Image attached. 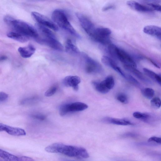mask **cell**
<instances>
[{
	"instance_id": "obj_1",
	"label": "cell",
	"mask_w": 161,
	"mask_h": 161,
	"mask_svg": "<svg viewBox=\"0 0 161 161\" xmlns=\"http://www.w3.org/2000/svg\"><path fill=\"white\" fill-rule=\"evenodd\" d=\"M46 151L50 153H60L70 157L87 158L89 155L84 147L66 145L61 143H54L45 148Z\"/></svg>"
},
{
	"instance_id": "obj_2",
	"label": "cell",
	"mask_w": 161,
	"mask_h": 161,
	"mask_svg": "<svg viewBox=\"0 0 161 161\" xmlns=\"http://www.w3.org/2000/svg\"><path fill=\"white\" fill-rule=\"evenodd\" d=\"M4 20L14 31L36 39L38 37L39 34L37 29L28 23L15 19L9 16H6Z\"/></svg>"
},
{
	"instance_id": "obj_3",
	"label": "cell",
	"mask_w": 161,
	"mask_h": 161,
	"mask_svg": "<svg viewBox=\"0 0 161 161\" xmlns=\"http://www.w3.org/2000/svg\"><path fill=\"white\" fill-rule=\"evenodd\" d=\"M52 17L53 21L58 26L66 30L73 36L80 37V35L69 22L64 11L59 9H56L53 12Z\"/></svg>"
},
{
	"instance_id": "obj_4",
	"label": "cell",
	"mask_w": 161,
	"mask_h": 161,
	"mask_svg": "<svg viewBox=\"0 0 161 161\" xmlns=\"http://www.w3.org/2000/svg\"><path fill=\"white\" fill-rule=\"evenodd\" d=\"M108 51L110 55L119 60L124 65L136 68V64L133 58L125 50L114 44H110L108 47Z\"/></svg>"
},
{
	"instance_id": "obj_5",
	"label": "cell",
	"mask_w": 161,
	"mask_h": 161,
	"mask_svg": "<svg viewBox=\"0 0 161 161\" xmlns=\"http://www.w3.org/2000/svg\"><path fill=\"white\" fill-rule=\"evenodd\" d=\"M111 30L105 27L95 28L90 37L94 41L103 45L109 44Z\"/></svg>"
},
{
	"instance_id": "obj_6",
	"label": "cell",
	"mask_w": 161,
	"mask_h": 161,
	"mask_svg": "<svg viewBox=\"0 0 161 161\" xmlns=\"http://www.w3.org/2000/svg\"><path fill=\"white\" fill-rule=\"evenodd\" d=\"M39 43L46 45L58 51H62L63 47L57 40L53 33L42 36L36 39Z\"/></svg>"
},
{
	"instance_id": "obj_7",
	"label": "cell",
	"mask_w": 161,
	"mask_h": 161,
	"mask_svg": "<svg viewBox=\"0 0 161 161\" xmlns=\"http://www.w3.org/2000/svg\"><path fill=\"white\" fill-rule=\"evenodd\" d=\"M88 108L86 103L80 102H75L65 104L60 107L59 109L60 115L64 116L69 113L81 111Z\"/></svg>"
},
{
	"instance_id": "obj_8",
	"label": "cell",
	"mask_w": 161,
	"mask_h": 161,
	"mask_svg": "<svg viewBox=\"0 0 161 161\" xmlns=\"http://www.w3.org/2000/svg\"><path fill=\"white\" fill-rule=\"evenodd\" d=\"M84 68L86 72L89 74H96L103 71L101 65L97 61L86 54L83 55Z\"/></svg>"
},
{
	"instance_id": "obj_9",
	"label": "cell",
	"mask_w": 161,
	"mask_h": 161,
	"mask_svg": "<svg viewBox=\"0 0 161 161\" xmlns=\"http://www.w3.org/2000/svg\"><path fill=\"white\" fill-rule=\"evenodd\" d=\"M31 15L37 24L55 31L58 30V27L56 24L46 16L36 12H32Z\"/></svg>"
},
{
	"instance_id": "obj_10",
	"label": "cell",
	"mask_w": 161,
	"mask_h": 161,
	"mask_svg": "<svg viewBox=\"0 0 161 161\" xmlns=\"http://www.w3.org/2000/svg\"><path fill=\"white\" fill-rule=\"evenodd\" d=\"M76 16L83 29L90 36L95 28L93 23L88 18L82 14L77 13Z\"/></svg>"
},
{
	"instance_id": "obj_11",
	"label": "cell",
	"mask_w": 161,
	"mask_h": 161,
	"mask_svg": "<svg viewBox=\"0 0 161 161\" xmlns=\"http://www.w3.org/2000/svg\"><path fill=\"white\" fill-rule=\"evenodd\" d=\"M0 157L4 161H35L32 158L26 156H17L0 149Z\"/></svg>"
},
{
	"instance_id": "obj_12",
	"label": "cell",
	"mask_w": 161,
	"mask_h": 161,
	"mask_svg": "<svg viewBox=\"0 0 161 161\" xmlns=\"http://www.w3.org/2000/svg\"><path fill=\"white\" fill-rule=\"evenodd\" d=\"M3 131H6L8 134L14 136H23L26 134L25 131L22 129L0 123V132Z\"/></svg>"
},
{
	"instance_id": "obj_13",
	"label": "cell",
	"mask_w": 161,
	"mask_h": 161,
	"mask_svg": "<svg viewBox=\"0 0 161 161\" xmlns=\"http://www.w3.org/2000/svg\"><path fill=\"white\" fill-rule=\"evenodd\" d=\"M81 82L80 78L76 75H69L65 77L63 80V84L66 87H72L75 91L79 89V84Z\"/></svg>"
},
{
	"instance_id": "obj_14",
	"label": "cell",
	"mask_w": 161,
	"mask_h": 161,
	"mask_svg": "<svg viewBox=\"0 0 161 161\" xmlns=\"http://www.w3.org/2000/svg\"><path fill=\"white\" fill-rule=\"evenodd\" d=\"M101 61L104 64L114 69L121 76L123 75L124 72L118 66L115 61L112 58L106 56H103L102 57Z\"/></svg>"
},
{
	"instance_id": "obj_15",
	"label": "cell",
	"mask_w": 161,
	"mask_h": 161,
	"mask_svg": "<svg viewBox=\"0 0 161 161\" xmlns=\"http://www.w3.org/2000/svg\"><path fill=\"white\" fill-rule=\"evenodd\" d=\"M127 4L133 9L138 12H147L154 10L149 6L142 4L134 1H128L127 2Z\"/></svg>"
},
{
	"instance_id": "obj_16",
	"label": "cell",
	"mask_w": 161,
	"mask_h": 161,
	"mask_svg": "<svg viewBox=\"0 0 161 161\" xmlns=\"http://www.w3.org/2000/svg\"><path fill=\"white\" fill-rule=\"evenodd\" d=\"M143 31L145 33L155 36L161 40L160 27L154 25H148L144 27Z\"/></svg>"
},
{
	"instance_id": "obj_17",
	"label": "cell",
	"mask_w": 161,
	"mask_h": 161,
	"mask_svg": "<svg viewBox=\"0 0 161 161\" xmlns=\"http://www.w3.org/2000/svg\"><path fill=\"white\" fill-rule=\"evenodd\" d=\"M103 122L118 125H134V124L129 120L125 119H118L106 117L102 119Z\"/></svg>"
},
{
	"instance_id": "obj_18",
	"label": "cell",
	"mask_w": 161,
	"mask_h": 161,
	"mask_svg": "<svg viewBox=\"0 0 161 161\" xmlns=\"http://www.w3.org/2000/svg\"><path fill=\"white\" fill-rule=\"evenodd\" d=\"M124 66L126 70L132 73L144 83L147 84H152L151 81L136 68L126 65H124Z\"/></svg>"
},
{
	"instance_id": "obj_19",
	"label": "cell",
	"mask_w": 161,
	"mask_h": 161,
	"mask_svg": "<svg viewBox=\"0 0 161 161\" xmlns=\"http://www.w3.org/2000/svg\"><path fill=\"white\" fill-rule=\"evenodd\" d=\"M18 51L22 57L25 58L30 57L36 51L35 47L31 44L27 46L19 47Z\"/></svg>"
},
{
	"instance_id": "obj_20",
	"label": "cell",
	"mask_w": 161,
	"mask_h": 161,
	"mask_svg": "<svg viewBox=\"0 0 161 161\" xmlns=\"http://www.w3.org/2000/svg\"><path fill=\"white\" fill-rule=\"evenodd\" d=\"M7 36L9 38L21 42H27L30 38L26 36L14 31L8 32Z\"/></svg>"
},
{
	"instance_id": "obj_21",
	"label": "cell",
	"mask_w": 161,
	"mask_h": 161,
	"mask_svg": "<svg viewBox=\"0 0 161 161\" xmlns=\"http://www.w3.org/2000/svg\"><path fill=\"white\" fill-rule=\"evenodd\" d=\"M92 84L95 90L100 93L106 94L110 90L107 87L103 80L101 81L94 80L92 82Z\"/></svg>"
},
{
	"instance_id": "obj_22",
	"label": "cell",
	"mask_w": 161,
	"mask_h": 161,
	"mask_svg": "<svg viewBox=\"0 0 161 161\" xmlns=\"http://www.w3.org/2000/svg\"><path fill=\"white\" fill-rule=\"evenodd\" d=\"M65 47L66 52L72 54H77L80 52L77 47L69 39L67 40L65 44Z\"/></svg>"
},
{
	"instance_id": "obj_23",
	"label": "cell",
	"mask_w": 161,
	"mask_h": 161,
	"mask_svg": "<svg viewBox=\"0 0 161 161\" xmlns=\"http://www.w3.org/2000/svg\"><path fill=\"white\" fill-rule=\"evenodd\" d=\"M133 117L137 119H141L143 121L148 123L153 120V116L147 113H143L139 112H135L133 114Z\"/></svg>"
},
{
	"instance_id": "obj_24",
	"label": "cell",
	"mask_w": 161,
	"mask_h": 161,
	"mask_svg": "<svg viewBox=\"0 0 161 161\" xmlns=\"http://www.w3.org/2000/svg\"><path fill=\"white\" fill-rule=\"evenodd\" d=\"M143 70L146 75L156 82L161 86V77L160 74H157L153 71L146 68H144Z\"/></svg>"
},
{
	"instance_id": "obj_25",
	"label": "cell",
	"mask_w": 161,
	"mask_h": 161,
	"mask_svg": "<svg viewBox=\"0 0 161 161\" xmlns=\"http://www.w3.org/2000/svg\"><path fill=\"white\" fill-rule=\"evenodd\" d=\"M38 100V97L36 96L28 97L21 100L20 102V104L25 106L31 105L35 103Z\"/></svg>"
},
{
	"instance_id": "obj_26",
	"label": "cell",
	"mask_w": 161,
	"mask_h": 161,
	"mask_svg": "<svg viewBox=\"0 0 161 161\" xmlns=\"http://www.w3.org/2000/svg\"><path fill=\"white\" fill-rule=\"evenodd\" d=\"M142 92L144 97L149 99L153 98L155 94L154 90L150 88H146L142 89Z\"/></svg>"
},
{
	"instance_id": "obj_27",
	"label": "cell",
	"mask_w": 161,
	"mask_h": 161,
	"mask_svg": "<svg viewBox=\"0 0 161 161\" xmlns=\"http://www.w3.org/2000/svg\"><path fill=\"white\" fill-rule=\"evenodd\" d=\"M103 81L109 90L114 87L115 84V81L113 76L111 75L108 76Z\"/></svg>"
},
{
	"instance_id": "obj_28",
	"label": "cell",
	"mask_w": 161,
	"mask_h": 161,
	"mask_svg": "<svg viewBox=\"0 0 161 161\" xmlns=\"http://www.w3.org/2000/svg\"><path fill=\"white\" fill-rule=\"evenodd\" d=\"M125 79L135 86L139 88L141 87L140 83L131 75L126 74Z\"/></svg>"
},
{
	"instance_id": "obj_29",
	"label": "cell",
	"mask_w": 161,
	"mask_h": 161,
	"mask_svg": "<svg viewBox=\"0 0 161 161\" xmlns=\"http://www.w3.org/2000/svg\"><path fill=\"white\" fill-rule=\"evenodd\" d=\"M58 89L57 85H53L46 92L45 95L46 97H50L53 96L56 92Z\"/></svg>"
},
{
	"instance_id": "obj_30",
	"label": "cell",
	"mask_w": 161,
	"mask_h": 161,
	"mask_svg": "<svg viewBox=\"0 0 161 161\" xmlns=\"http://www.w3.org/2000/svg\"><path fill=\"white\" fill-rule=\"evenodd\" d=\"M151 106L154 108L158 109L160 108L161 102L160 98L155 97L152 99L150 101Z\"/></svg>"
},
{
	"instance_id": "obj_31",
	"label": "cell",
	"mask_w": 161,
	"mask_h": 161,
	"mask_svg": "<svg viewBox=\"0 0 161 161\" xmlns=\"http://www.w3.org/2000/svg\"><path fill=\"white\" fill-rule=\"evenodd\" d=\"M116 99L123 103L126 104L128 102L127 96L123 93H120L118 94L116 96Z\"/></svg>"
},
{
	"instance_id": "obj_32",
	"label": "cell",
	"mask_w": 161,
	"mask_h": 161,
	"mask_svg": "<svg viewBox=\"0 0 161 161\" xmlns=\"http://www.w3.org/2000/svg\"><path fill=\"white\" fill-rule=\"evenodd\" d=\"M147 4L153 10H155L158 11H161V6L158 4L153 2L148 3Z\"/></svg>"
},
{
	"instance_id": "obj_33",
	"label": "cell",
	"mask_w": 161,
	"mask_h": 161,
	"mask_svg": "<svg viewBox=\"0 0 161 161\" xmlns=\"http://www.w3.org/2000/svg\"><path fill=\"white\" fill-rule=\"evenodd\" d=\"M147 141L149 142H154L160 144H161V138L153 136L149 138Z\"/></svg>"
},
{
	"instance_id": "obj_34",
	"label": "cell",
	"mask_w": 161,
	"mask_h": 161,
	"mask_svg": "<svg viewBox=\"0 0 161 161\" xmlns=\"http://www.w3.org/2000/svg\"><path fill=\"white\" fill-rule=\"evenodd\" d=\"M31 116L35 119L41 121L44 120L46 118V116L45 115L39 114H31Z\"/></svg>"
},
{
	"instance_id": "obj_35",
	"label": "cell",
	"mask_w": 161,
	"mask_h": 161,
	"mask_svg": "<svg viewBox=\"0 0 161 161\" xmlns=\"http://www.w3.org/2000/svg\"><path fill=\"white\" fill-rule=\"evenodd\" d=\"M8 95L6 93L3 92H0V102L6 101L8 98Z\"/></svg>"
},
{
	"instance_id": "obj_36",
	"label": "cell",
	"mask_w": 161,
	"mask_h": 161,
	"mask_svg": "<svg viewBox=\"0 0 161 161\" xmlns=\"http://www.w3.org/2000/svg\"><path fill=\"white\" fill-rule=\"evenodd\" d=\"M122 136L125 137L135 138L137 137L138 136V135L135 133L128 132L123 134Z\"/></svg>"
},
{
	"instance_id": "obj_37",
	"label": "cell",
	"mask_w": 161,
	"mask_h": 161,
	"mask_svg": "<svg viewBox=\"0 0 161 161\" xmlns=\"http://www.w3.org/2000/svg\"><path fill=\"white\" fill-rule=\"evenodd\" d=\"M114 7V6L113 5L109 4L107 5L103 8L102 10L103 11H106L113 9Z\"/></svg>"
},
{
	"instance_id": "obj_38",
	"label": "cell",
	"mask_w": 161,
	"mask_h": 161,
	"mask_svg": "<svg viewBox=\"0 0 161 161\" xmlns=\"http://www.w3.org/2000/svg\"><path fill=\"white\" fill-rule=\"evenodd\" d=\"M7 58V57L6 56H2L0 57V61H2L6 60Z\"/></svg>"
},
{
	"instance_id": "obj_39",
	"label": "cell",
	"mask_w": 161,
	"mask_h": 161,
	"mask_svg": "<svg viewBox=\"0 0 161 161\" xmlns=\"http://www.w3.org/2000/svg\"><path fill=\"white\" fill-rule=\"evenodd\" d=\"M61 161H72L70 160H69L63 158L61 159Z\"/></svg>"
}]
</instances>
